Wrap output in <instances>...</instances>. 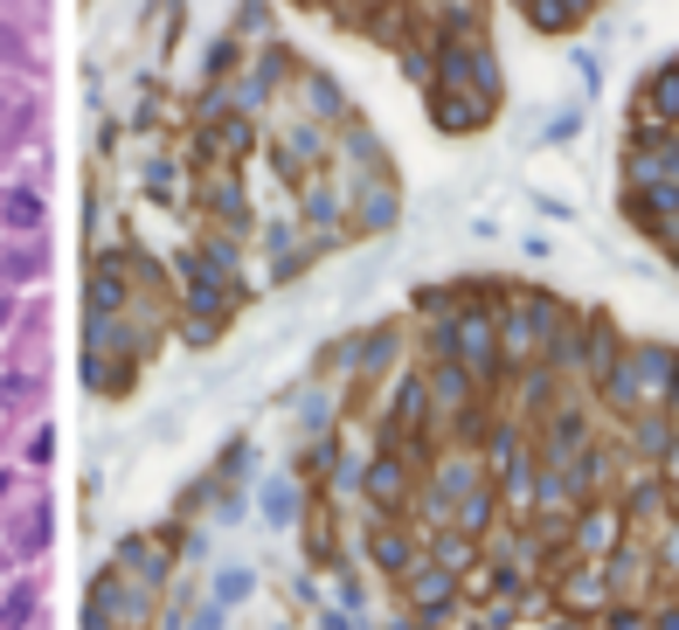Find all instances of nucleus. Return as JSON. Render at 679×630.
Segmentation results:
<instances>
[{
  "instance_id": "1",
  "label": "nucleus",
  "mask_w": 679,
  "mask_h": 630,
  "mask_svg": "<svg viewBox=\"0 0 679 630\" xmlns=\"http://www.w3.org/2000/svg\"><path fill=\"white\" fill-rule=\"evenodd\" d=\"M617 201L631 228L679 271V49L645 70L617 146Z\"/></svg>"
}]
</instances>
